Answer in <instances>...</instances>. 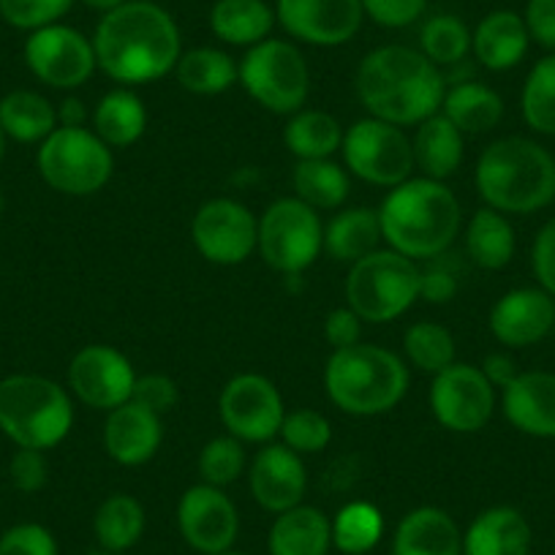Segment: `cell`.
I'll use <instances>...</instances> for the list:
<instances>
[{"instance_id": "7402d4cb", "label": "cell", "mask_w": 555, "mask_h": 555, "mask_svg": "<svg viewBox=\"0 0 555 555\" xmlns=\"http://www.w3.org/2000/svg\"><path fill=\"white\" fill-rule=\"evenodd\" d=\"M501 405L512 428L533 439H555V373L526 371L501 389Z\"/></svg>"}, {"instance_id": "9a60e30c", "label": "cell", "mask_w": 555, "mask_h": 555, "mask_svg": "<svg viewBox=\"0 0 555 555\" xmlns=\"http://www.w3.org/2000/svg\"><path fill=\"white\" fill-rule=\"evenodd\" d=\"M430 409L452 434H477L495 411V387L479 367L455 362L434 376Z\"/></svg>"}, {"instance_id": "9f6ffc18", "label": "cell", "mask_w": 555, "mask_h": 555, "mask_svg": "<svg viewBox=\"0 0 555 555\" xmlns=\"http://www.w3.org/2000/svg\"><path fill=\"white\" fill-rule=\"evenodd\" d=\"M82 3H85V7H88V9H93V12H99L101 17H104V14L115 12L117 7H122L126 0H82Z\"/></svg>"}, {"instance_id": "f907efd6", "label": "cell", "mask_w": 555, "mask_h": 555, "mask_svg": "<svg viewBox=\"0 0 555 555\" xmlns=\"http://www.w3.org/2000/svg\"><path fill=\"white\" fill-rule=\"evenodd\" d=\"M531 267L537 275L539 286L555 297V218L539 229L537 240L531 248Z\"/></svg>"}, {"instance_id": "816d5d0a", "label": "cell", "mask_w": 555, "mask_h": 555, "mask_svg": "<svg viewBox=\"0 0 555 555\" xmlns=\"http://www.w3.org/2000/svg\"><path fill=\"white\" fill-rule=\"evenodd\" d=\"M528 39L555 52V0H528L522 12Z\"/></svg>"}, {"instance_id": "cb8c5ba5", "label": "cell", "mask_w": 555, "mask_h": 555, "mask_svg": "<svg viewBox=\"0 0 555 555\" xmlns=\"http://www.w3.org/2000/svg\"><path fill=\"white\" fill-rule=\"evenodd\" d=\"M392 555H463V533L450 512L420 506L395 528Z\"/></svg>"}, {"instance_id": "8992f818", "label": "cell", "mask_w": 555, "mask_h": 555, "mask_svg": "<svg viewBox=\"0 0 555 555\" xmlns=\"http://www.w3.org/2000/svg\"><path fill=\"white\" fill-rule=\"evenodd\" d=\"M72 428L74 405L61 384L36 373L0 378V430L14 444L47 452L66 441Z\"/></svg>"}, {"instance_id": "f5cc1de1", "label": "cell", "mask_w": 555, "mask_h": 555, "mask_svg": "<svg viewBox=\"0 0 555 555\" xmlns=\"http://www.w3.org/2000/svg\"><path fill=\"white\" fill-rule=\"evenodd\" d=\"M324 338L335 351L362 344V319L351 308H335L324 319Z\"/></svg>"}, {"instance_id": "11a10c76", "label": "cell", "mask_w": 555, "mask_h": 555, "mask_svg": "<svg viewBox=\"0 0 555 555\" xmlns=\"http://www.w3.org/2000/svg\"><path fill=\"white\" fill-rule=\"evenodd\" d=\"M85 117H88V109H85L82 101L74 99V95H68V99L61 101V106H57V126L82 128Z\"/></svg>"}, {"instance_id": "b9f144b4", "label": "cell", "mask_w": 555, "mask_h": 555, "mask_svg": "<svg viewBox=\"0 0 555 555\" xmlns=\"http://www.w3.org/2000/svg\"><path fill=\"white\" fill-rule=\"evenodd\" d=\"M245 472L243 441L234 436H218L210 439L199 452V477L212 488H227L237 482Z\"/></svg>"}, {"instance_id": "44dd1931", "label": "cell", "mask_w": 555, "mask_h": 555, "mask_svg": "<svg viewBox=\"0 0 555 555\" xmlns=\"http://www.w3.org/2000/svg\"><path fill=\"white\" fill-rule=\"evenodd\" d=\"M164 441L162 416L142 409L139 403L117 405L106 414L104 450L120 466H142L153 461Z\"/></svg>"}, {"instance_id": "94428289", "label": "cell", "mask_w": 555, "mask_h": 555, "mask_svg": "<svg viewBox=\"0 0 555 555\" xmlns=\"http://www.w3.org/2000/svg\"><path fill=\"white\" fill-rule=\"evenodd\" d=\"M93 555H122V553H104V550H101V553H93Z\"/></svg>"}, {"instance_id": "6f0895ef", "label": "cell", "mask_w": 555, "mask_h": 555, "mask_svg": "<svg viewBox=\"0 0 555 555\" xmlns=\"http://www.w3.org/2000/svg\"><path fill=\"white\" fill-rule=\"evenodd\" d=\"M7 131L0 128V164H3V158H7Z\"/></svg>"}, {"instance_id": "4fadbf2b", "label": "cell", "mask_w": 555, "mask_h": 555, "mask_svg": "<svg viewBox=\"0 0 555 555\" xmlns=\"http://www.w3.org/2000/svg\"><path fill=\"white\" fill-rule=\"evenodd\" d=\"M25 63L39 82L55 90H77L93 77L95 63L93 39L68 25H47L34 30L25 41Z\"/></svg>"}, {"instance_id": "4dcf8cb0", "label": "cell", "mask_w": 555, "mask_h": 555, "mask_svg": "<svg viewBox=\"0 0 555 555\" xmlns=\"http://www.w3.org/2000/svg\"><path fill=\"white\" fill-rule=\"evenodd\" d=\"M441 115L466 137V133L493 131L504 117V101L485 82H461L447 90Z\"/></svg>"}, {"instance_id": "836d02e7", "label": "cell", "mask_w": 555, "mask_h": 555, "mask_svg": "<svg viewBox=\"0 0 555 555\" xmlns=\"http://www.w3.org/2000/svg\"><path fill=\"white\" fill-rule=\"evenodd\" d=\"M145 526V506L126 493H115L106 501H101L93 517V533L104 553L126 555V550H131L142 539Z\"/></svg>"}, {"instance_id": "f546056e", "label": "cell", "mask_w": 555, "mask_h": 555, "mask_svg": "<svg viewBox=\"0 0 555 555\" xmlns=\"http://www.w3.org/2000/svg\"><path fill=\"white\" fill-rule=\"evenodd\" d=\"M93 131L109 147H131L147 131L145 104L128 88L109 90L93 109Z\"/></svg>"}, {"instance_id": "d6986e66", "label": "cell", "mask_w": 555, "mask_h": 555, "mask_svg": "<svg viewBox=\"0 0 555 555\" xmlns=\"http://www.w3.org/2000/svg\"><path fill=\"white\" fill-rule=\"evenodd\" d=\"M555 327V297L542 286H520L501 297L490 311V333L506 349H528Z\"/></svg>"}, {"instance_id": "ba28073f", "label": "cell", "mask_w": 555, "mask_h": 555, "mask_svg": "<svg viewBox=\"0 0 555 555\" xmlns=\"http://www.w3.org/2000/svg\"><path fill=\"white\" fill-rule=\"evenodd\" d=\"M245 93L272 115H295L311 90V72L300 47L284 39H264L248 47L237 66Z\"/></svg>"}, {"instance_id": "2e32d148", "label": "cell", "mask_w": 555, "mask_h": 555, "mask_svg": "<svg viewBox=\"0 0 555 555\" xmlns=\"http://www.w3.org/2000/svg\"><path fill=\"white\" fill-rule=\"evenodd\" d=\"M133 382H137V373H133L131 360L115 346H85L68 365V387L90 409L112 411L128 403Z\"/></svg>"}, {"instance_id": "3957f363", "label": "cell", "mask_w": 555, "mask_h": 555, "mask_svg": "<svg viewBox=\"0 0 555 555\" xmlns=\"http://www.w3.org/2000/svg\"><path fill=\"white\" fill-rule=\"evenodd\" d=\"M382 237L414 261L444 256L461 232V202L441 180L409 178L378 207Z\"/></svg>"}, {"instance_id": "f35d334b", "label": "cell", "mask_w": 555, "mask_h": 555, "mask_svg": "<svg viewBox=\"0 0 555 555\" xmlns=\"http://www.w3.org/2000/svg\"><path fill=\"white\" fill-rule=\"evenodd\" d=\"M522 120L544 137H555V52L533 63L520 93Z\"/></svg>"}, {"instance_id": "e575fe53", "label": "cell", "mask_w": 555, "mask_h": 555, "mask_svg": "<svg viewBox=\"0 0 555 555\" xmlns=\"http://www.w3.org/2000/svg\"><path fill=\"white\" fill-rule=\"evenodd\" d=\"M284 142L297 162L330 158L344 145V128L330 112L300 109L286 122Z\"/></svg>"}, {"instance_id": "7a4b0ae2", "label": "cell", "mask_w": 555, "mask_h": 555, "mask_svg": "<svg viewBox=\"0 0 555 555\" xmlns=\"http://www.w3.org/2000/svg\"><path fill=\"white\" fill-rule=\"evenodd\" d=\"M357 99L371 117L392 126H420L441 112L447 95L444 74L420 50L387 44L362 57L354 77Z\"/></svg>"}, {"instance_id": "8d00e7d4", "label": "cell", "mask_w": 555, "mask_h": 555, "mask_svg": "<svg viewBox=\"0 0 555 555\" xmlns=\"http://www.w3.org/2000/svg\"><path fill=\"white\" fill-rule=\"evenodd\" d=\"M180 88L196 95H218L237 82V63L216 47H196L180 55L175 66Z\"/></svg>"}, {"instance_id": "6da1fadb", "label": "cell", "mask_w": 555, "mask_h": 555, "mask_svg": "<svg viewBox=\"0 0 555 555\" xmlns=\"http://www.w3.org/2000/svg\"><path fill=\"white\" fill-rule=\"evenodd\" d=\"M95 63L115 82L147 85L175 72L183 44L172 14L153 0H126L93 34Z\"/></svg>"}, {"instance_id": "ac0fdd59", "label": "cell", "mask_w": 555, "mask_h": 555, "mask_svg": "<svg viewBox=\"0 0 555 555\" xmlns=\"http://www.w3.org/2000/svg\"><path fill=\"white\" fill-rule=\"evenodd\" d=\"M180 537L196 553L212 555L232 550L240 533V515L234 501L223 493V488L212 485H194L183 493L178 504Z\"/></svg>"}, {"instance_id": "8fae6325", "label": "cell", "mask_w": 555, "mask_h": 555, "mask_svg": "<svg viewBox=\"0 0 555 555\" xmlns=\"http://www.w3.org/2000/svg\"><path fill=\"white\" fill-rule=\"evenodd\" d=\"M344 162L354 178L382 189L405 183L414 172V147L400 126L362 117L344 133Z\"/></svg>"}, {"instance_id": "30bf717a", "label": "cell", "mask_w": 555, "mask_h": 555, "mask_svg": "<svg viewBox=\"0 0 555 555\" xmlns=\"http://www.w3.org/2000/svg\"><path fill=\"white\" fill-rule=\"evenodd\" d=\"M259 254L275 272L300 275L324 248L322 218L297 196L272 202L259 218Z\"/></svg>"}, {"instance_id": "5bb4252c", "label": "cell", "mask_w": 555, "mask_h": 555, "mask_svg": "<svg viewBox=\"0 0 555 555\" xmlns=\"http://www.w3.org/2000/svg\"><path fill=\"white\" fill-rule=\"evenodd\" d=\"M196 250L212 264H243L259 245V221L237 199H210L191 221Z\"/></svg>"}, {"instance_id": "74e56055", "label": "cell", "mask_w": 555, "mask_h": 555, "mask_svg": "<svg viewBox=\"0 0 555 555\" xmlns=\"http://www.w3.org/2000/svg\"><path fill=\"white\" fill-rule=\"evenodd\" d=\"M384 517L367 501H351L340 506L333 520V547L346 555H365L382 542Z\"/></svg>"}, {"instance_id": "277c9868", "label": "cell", "mask_w": 555, "mask_h": 555, "mask_svg": "<svg viewBox=\"0 0 555 555\" xmlns=\"http://www.w3.org/2000/svg\"><path fill=\"white\" fill-rule=\"evenodd\" d=\"M485 207L504 216L539 212L555 199V156L528 137L490 142L474 169Z\"/></svg>"}, {"instance_id": "f6af8a7d", "label": "cell", "mask_w": 555, "mask_h": 555, "mask_svg": "<svg viewBox=\"0 0 555 555\" xmlns=\"http://www.w3.org/2000/svg\"><path fill=\"white\" fill-rule=\"evenodd\" d=\"M0 555H57V542L41 522H20L0 537Z\"/></svg>"}, {"instance_id": "484cf974", "label": "cell", "mask_w": 555, "mask_h": 555, "mask_svg": "<svg viewBox=\"0 0 555 555\" xmlns=\"http://www.w3.org/2000/svg\"><path fill=\"white\" fill-rule=\"evenodd\" d=\"M333 547V520L322 509L297 504L275 515L267 533L270 555H327Z\"/></svg>"}, {"instance_id": "d590c367", "label": "cell", "mask_w": 555, "mask_h": 555, "mask_svg": "<svg viewBox=\"0 0 555 555\" xmlns=\"http://www.w3.org/2000/svg\"><path fill=\"white\" fill-rule=\"evenodd\" d=\"M295 196L313 210H338L349 199V175L333 158L297 162L292 172Z\"/></svg>"}, {"instance_id": "7bdbcfd3", "label": "cell", "mask_w": 555, "mask_h": 555, "mask_svg": "<svg viewBox=\"0 0 555 555\" xmlns=\"http://www.w3.org/2000/svg\"><path fill=\"white\" fill-rule=\"evenodd\" d=\"M281 439L297 455H317L333 439V428H330V420L324 414L313 409H297L292 414L284 416V425H281Z\"/></svg>"}, {"instance_id": "7dc6e473", "label": "cell", "mask_w": 555, "mask_h": 555, "mask_svg": "<svg viewBox=\"0 0 555 555\" xmlns=\"http://www.w3.org/2000/svg\"><path fill=\"white\" fill-rule=\"evenodd\" d=\"M365 17L382 28H409L423 17L428 0H360Z\"/></svg>"}, {"instance_id": "7c38bea8", "label": "cell", "mask_w": 555, "mask_h": 555, "mask_svg": "<svg viewBox=\"0 0 555 555\" xmlns=\"http://www.w3.org/2000/svg\"><path fill=\"white\" fill-rule=\"evenodd\" d=\"M218 411L229 436L248 444H267L275 439L286 416L278 387L259 373H240L229 378L218 400Z\"/></svg>"}, {"instance_id": "d6a6232c", "label": "cell", "mask_w": 555, "mask_h": 555, "mask_svg": "<svg viewBox=\"0 0 555 555\" xmlns=\"http://www.w3.org/2000/svg\"><path fill=\"white\" fill-rule=\"evenodd\" d=\"M515 229L504 212L482 207L466 227V256L482 270H501L515 256Z\"/></svg>"}, {"instance_id": "1f68e13d", "label": "cell", "mask_w": 555, "mask_h": 555, "mask_svg": "<svg viewBox=\"0 0 555 555\" xmlns=\"http://www.w3.org/2000/svg\"><path fill=\"white\" fill-rule=\"evenodd\" d=\"M0 128L14 142H44L57 128V109L34 90H12L0 99Z\"/></svg>"}, {"instance_id": "83f0119b", "label": "cell", "mask_w": 555, "mask_h": 555, "mask_svg": "<svg viewBox=\"0 0 555 555\" xmlns=\"http://www.w3.org/2000/svg\"><path fill=\"white\" fill-rule=\"evenodd\" d=\"M382 240L378 210H371V207H349L324 227V250L330 259L344 261V264H357L371 256L373 250H378Z\"/></svg>"}, {"instance_id": "f1b7e54d", "label": "cell", "mask_w": 555, "mask_h": 555, "mask_svg": "<svg viewBox=\"0 0 555 555\" xmlns=\"http://www.w3.org/2000/svg\"><path fill=\"white\" fill-rule=\"evenodd\" d=\"M275 23V9L264 0H216L210 12L212 34L232 47H254L270 39Z\"/></svg>"}, {"instance_id": "4316f807", "label": "cell", "mask_w": 555, "mask_h": 555, "mask_svg": "<svg viewBox=\"0 0 555 555\" xmlns=\"http://www.w3.org/2000/svg\"><path fill=\"white\" fill-rule=\"evenodd\" d=\"M411 147H414V167L423 169L425 178L430 180L444 183L463 164V133L441 112L416 126Z\"/></svg>"}, {"instance_id": "e0dca14e", "label": "cell", "mask_w": 555, "mask_h": 555, "mask_svg": "<svg viewBox=\"0 0 555 555\" xmlns=\"http://www.w3.org/2000/svg\"><path fill=\"white\" fill-rule=\"evenodd\" d=\"M275 20L292 39L311 47H340L362 28L360 0H278Z\"/></svg>"}, {"instance_id": "9c48e42d", "label": "cell", "mask_w": 555, "mask_h": 555, "mask_svg": "<svg viewBox=\"0 0 555 555\" xmlns=\"http://www.w3.org/2000/svg\"><path fill=\"white\" fill-rule=\"evenodd\" d=\"M39 175L66 196H90L104 189L115 169L109 145L90 128L57 126L39 145Z\"/></svg>"}, {"instance_id": "ab89813d", "label": "cell", "mask_w": 555, "mask_h": 555, "mask_svg": "<svg viewBox=\"0 0 555 555\" xmlns=\"http://www.w3.org/2000/svg\"><path fill=\"white\" fill-rule=\"evenodd\" d=\"M403 351L411 365L423 373H441L455 365V335L436 322H416L405 330Z\"/></svg>"}, {"instance_id": "ffe728a7", "label": "cell", "mask_w": 555, "mask_h": 555, "mask_svg": "<svg viewBox=\"0 0 555 555\" xmlns=\"http://www.w3.org/2000/svg\"><path fill=\"white\" fill-rule=\"evenodd\" d=\"M248 485L250 495L261 509L281 515V512L302 504L308 488L306 463L286 444H267L264 450L256 452L254 463H250Z\"/></svg>"}, {"instance_id": "db71d44e", "label": "cell", "mask_w": 555, "mask_h": 555, "mask_svg": "<svg viewBox=\"0 0 555 555\" xmlns=\"http://www.w3.org/2000/svg\"><path fill=\"white\" fill-rule=\"evenodd\" d=\"M479 371L485 373V378H488L495 389H506L512 382H515L517 373H520L509 354H488Z\"/></svg>"}, {"instance_id": "bcb514c9", "label": "cell", "mask_w": 555, "mask_h": 555, "mask_svg": "<svg viewBox=\"0 0 555 555\" xmlns=\"http://www.w3.org/2000/svg\"><path fill=\"white\" fill-rule=\"evenodd\" d=\"M131 400L142 405V409L164 416L167 411H172L175 405H178L180 392H178V384H175L169 376H164V373H147V376H137Z\"/></svg>"}, {"instance_id": "680465c9", "label": "cell", "mask_w": 555, "mask_h": 555, "mask_svg": "<svg viewBox=\"0 0 555 555\" xmlns=\"http://www.w3.org/2000/svg\"><path fill=\"white\" fill-rule=\"evenodd\" d=\"M3 207H7V196H3V189H0V212H3Z\"/></svg>"}, {"instance_id": "603a6c76", "label": "cell", "mask_w": 555, "mask_h": 555, "mask_svg": "<svg viewBox=\"0 0 555 555\" xmlns=\"http://www.w3.org/2000/svg\"><path fill=\"white\" fill-rule=\"evenodd\" d=\"M533 533L515 506L479 512L463 533V555H531Z\"/></svg>"}, {"instance_id": "c3c4849f", "label": "cell", "mask_w": 555, "mask_h": 555, "mask_svg": "<svg viewBox=\"0 0 555 555\" xmlns=\"http://www.w3.org/2000/svg\"><path fill=\"white\" fill-rule=\"evenodd\" d=\"M50 477V466H47L44 452L39 450H25L17 447V452L9 461V479L20 493H39Z\"/></svg>"}, {"instance_id": "52a82bcc", "label": "cell", "mask_w": 555, "mask_h": 555, "mask_svg": "<svg viewBox=\"0 0 555 555\" xmlns=\"http://www.w3.org/2000/svg\"><path fill=\"white\" fill-rule=\"evenodd\" d=\"M346 300L362 322H395L420 300V264L392 248L373 250L351 264Z\"/></svg>"}, {"instance_id": "d4e9b609", "label": "cell", "mask_w": 555, "mask_h": 555, "mask_svg": "<svg viewBox=\"0 0 555 555\" xmlns=\"http://www.w3.org/2000/svg\"><path fill=\"white\" fill-rule=\"evenodd\" d=\"M528 30L522 14L499 9L479 20L472 34V52L488 72H509L526 57Z\"/></svg>"}, {"instance_id": "5b68a950", "label": "cell", "mask_w": 555, "mask_h": 555, "mask_svg": "<svg viewBox=\"0 0 555 555\" xmlns=\"http://www.w3.org/2000/svg\"><path fill=\"white\" fill-rule=\"evenodd\" d=\"M324 387L344 414L378 416L403 400L409 389V367L395 351L357 344L333 351L324 367Z\"/></svg>"}, {"instance_id": "681fc988", "label": "cell", "mask_w": 555, "mask_h": 555, "mask_svg": "<svg viewBox=\"0 0 555 555\" xmlns=\"http://www.w3.org/2000/svg\"><path fill=\"white\" fill-rule=\"evenodd\" d=\"M457 295V272L441 261V256L430 259L428 267H420V297L434 306H444Z\"/></svg>"}, {"instance_id": "ee69618b", "label": "cell", "mask_w": 555, "mask_h": 555, "mask_svg": "<svg viewBox=\"0 0 555 555\" xmlns=\"http://www.w3.org/2000/svg\"><path fill=\"white\" fill-rule=\"evenodd\" d=\"M74 0H0V17L17 30L47 28L66 17Z\"/></svg>"}, {"instance_id": "91938a15", "label": "cell", "mask_w": 555, "mask_h": 555, "mask_svg": "<svg viewBox=\"0 0 555 555\" xmlns=\"http://www.w3.org/2000/svg\"><path fill=\"white\" fill-rule=\"evenodd\" d=\"M212 555H245V553H234V550H223V553H212Z\"/></svg>"}, {"instance_id": "60d3db41", "label": "cell", "mask_w": 555, "mask_h": 555, "mask_svg": "<svg viewBox=\"0 0 555 555\" xmlns=\"http://www.w3.org/2000/svg\"><path fill=\"white\" fill-rule=\"evenodd\" d=\"M420 52L434 66H455L472 52V30L455 14H436L420 30Z\"/></svg>"}]
</instances>
